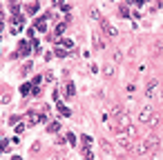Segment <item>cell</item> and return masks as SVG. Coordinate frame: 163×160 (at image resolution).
I'll return each instance as SVG.
<instances>
[{
    "mask_svg": "<svg viewBox=\"0 0 163 160\" xmlns=\"http://www.w3.org/2000/svg\"><path fill=\"white\" fill-rule=\"evenodd\" d=\"M143 142H145V147H148L150 151H157V149H159V145H161V140H159V136H157V134H148Z\"/></svg>",
    "mask_w": 163,
    "mask_h": 160,
    "instance_id": "obj_1",
    "label": "cell"
},
{
    "mask_svg": "<svg viewBox=\"0 0 163 160\" xmlns=\"http://www.w3.org/2000/svg\"><path fill=\"white\" fill-rule=\"evenodd\" d=\"M116 145H121L123 149H132L134 142H132V138H130L128 134H118V136H116Z\"/></svg>",
    "mask_w": 163,
    "mask_h": 160,
    "instance_id": "obj_2",
    "label": "cell"
},
{
    "mask_svg": "<svg viewBox=\"0 0 163 160\" xmlns=\"http://www.w3.org/2000/svg\"><path fill=\"white\" fill-rule=\"evenodd\" d=\"M152 116H154V109H152V107H143V109H141V114H138V120H141L143 125H148Z\"/></svg>",
    "mask_w": 163,
    "mask_h": 160,
    "instance_id": "obj_3",
    "label": "cell"
},
{
    "mask_svg": "<svg viewBox=\"0 0 163 160\" xmlns=\"http://www.w3.org/2000/svg\"><path fill=\"white\" fill-rule=\"evenodd\" d=\"M101 25H103V31H105V36H110V38H114V36L118 34V29H116V27H112V22L101 20Z\"/></svg>",
    "mask_w": 163,
    "mask_h": 160,
    "instance_id": "obj_4",
    "label": "cell"
},
{
    "mask_svg": "<svg viewBox=\"0 0 163 160\" xmlns=\"http://www.w3.org/2000/svg\"><path fill=\"white\" fill-rule=\"evenodd\" d=\"M157 91H159V80H150L148 89H145V96L148 98H157Z\"/></svg>",
    "mask_w": 163,
    "mask_h": 160,
    "instance_id": "obj_5",
    "label": "cell"
},
{
    "mask_svg": "<svg viewBox=\"0 0 163 160\" xmlns=\"http://www.w3.org/2000/svg\"><path fill=\"white\" fill-rule=\"evenodd\" d=\"M130 151H134V156H143V154H148V147H145V142H134L132 145V149Z\"/></svg>",
    "mask_w": 163,
    "mask_h": 160,
    "instance_id": "obj_6",
    "label": "cell"
},
{
    "mask_svg": "<svg viewBox=\"0 0 163 160\" xmlns=\"http://www.w3.org/2000/svg\"><path fill=\"white\" fill-rule=\"evenodd\" d=\"M101 147H103V151H105V154H114V147L110 145L107 140H101Z\"/></svg>",
    "mask_w": 163,
    "mask_h": 160,
    "instance_id": "obj_7",
    "label": "cell"
},
{
    "mask_svg": "<svg viewBox=\"0 0 163 160\" xmlns=\"http://www.w3.org/2000/svg\"><path fill=\"white\" fill-rule=\"evenodd\" d=\"M161 51H163V42L159 40V42H154V47H152V54H154V56H159Z\"/></svg>",
    "mask_w": 163,
    "mask_h": 160,
    "instance_id": "obj_8",
    "label": "cell"
},
{
    "mask_svg": "<svg viewBox=\"0 0 163 160\" xmlns=\"http://www.w3.org/2000/svg\"><path fill=\"white\" fill-rule=\"evenodd\" d=\"M94 47H96V49H103V47H105V42H103V38H98L96 34H94Z\"/></svg>",
    "mask_w": 163,
    "mask_h": 160,
    "instance_id": "obj_9",
    "label": "cell"
},
{
    "mask_svg": "<svg viewBox=\"0 0 163 160\" xmlns=\"http://www.w3.org/2000/svg\"><path fill=\"white\" fill-rule=\"evenodd\" d=\"M159 122H161V116H157V114H154V116H152V118H150V122H148V127H157V125H159Z\"/></svg>",
    "mask_w": 163,
    "mask_h": 160,
    "instance_id": "obj_10",
    "label": "cell"
},
{
    "mask_svg": "<svg viewBox=\"0 0 163 160\" xmlns=\"http://www.w3.org/2000/svg\"><path fill=\"white\" fill-rule=\"evenodd\" d=\"M125 134H128V136H130V138H132V140H134V138H136V136H138V129H136V127H130V129H128V131H125Z\"/></svg>",
    "mask_w": 163,
    "mask_h": 160,
    "instance_id": "obj_11",
    "label": "cell"
},
{
    "mask_svg": "<svg viewBox=\"0 0 163 160\" xmlns=\"http://www.w3.org/2000/svg\"><path fill=\"white\" fill-rule=\"evenodd\" d=\"M152 160H163V151H161V149L152 151Z\"/></svg>",
    "mask_w": 163,
    "mask_h": 160,
    "instance_id": "obj_12",
    "label": "cell"
},
{
    "mask_svg": "<svg viewBox=\"0 0 163 160\" xmlns=\"http://www.w3.org/2000/svg\"><path fill=\"white\" fill-rule=\"evenodd\" d=\"M38 120H40V116H38V114H31V118H29V122H27V125H36Z\"/></svg>",
    "mask_w": 163,
    "mask_h": 160,
    "instance_id": "obj_13",
    "label": "cell"
},
{
    "mask_svg": "<svg viewBox=\"0 0 163 160\" xmlns=\"http://www.w3.org/2000/svg\"><path fill=\"white\" fill-rule=\"evenodd\" d=\"M118 9H121V16H125V18L130 16V9H128V5H121Z\"/></svg>",
    "mask_w": 163,
    "mask_h": 160,
    "instance_id": "obj_14",
    "label": "cell"
},
{
    "mask_svg": "<svg viewBox=\"0 0 163 160\" xmlns=\"http://www.w3.org/2000/svg\"><path fill=\"white\" fill-rule=\"evenodd\" d=\"M89 18H94V20H101V14H98L96 9H92V11H89Z\"/></svg>",
    "mask_w": 163,
    "mask_h": 160,
    "instance_id": "obj_15",
    "label": "cell"
},
{
    "mask_svg": "<svg viewBox=\"0 0 163 160\" xmlns=\"http://www.w3.org/2000/svg\"><path fill=\"white\" fill-rule=\"evenodd\" d=\"M65 27H67V25H65V22H61V25H56V34H58V36H61V34H63V31H65Z\"/></svg>",
    "mask_w": 163,
    "mask_h": 160,
    "instance_id": "obj_16",
    "label": "cell"
},
{
    "mask_svg": "<svg viewBox=\"0 0 163 160\" xmlns=\"http://www.w3.org/2000/svg\"><path fill=\"white\" fill-rule=\"evenodd\" d=\"M36 29H38V31H45V20H38V22H36Z\"/></svg>",
    "mask_w": 163,
    "mask_h": 160,
    "instance_id": "obj_17",
    "label": "cell"
},
{
    "mask_svg": "<svg viewBox=\"0 0 163 160\" xmlns=\"http://www.w3.org/2000/svg\"><path fill=\"white\" fill-rule=\"evenodd\" d=\"M61 45H63V47H65V49H71V47H74V42H71V40H63Z\"/></svg>",
    "mask_w": 163,
    "mask_h": 160,
    "instance_id": "obj_18",
    "label": "cell"
},
{
    "mask_svg": "<svg viewBox=\"0 0 163 160\" xmlns=\"http://www.w3.org/2000/svg\"><path fill=\"white\" fill-rule=\"evenodd\" d=\"M27 11H29V14H36V11H38V5H29V7H27Z\"/></svg>",
    "mask_w": 163,
    "mask_h": 160,
    "instance_id": "obj_19",
    "label": "cell"
}]
</instances>
